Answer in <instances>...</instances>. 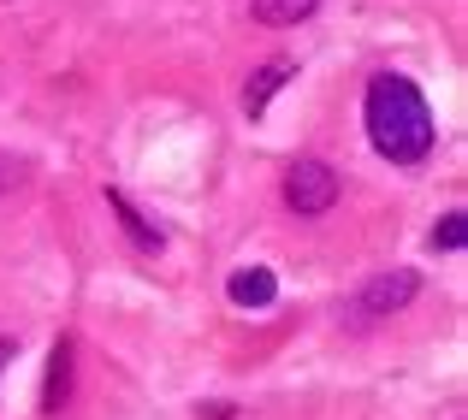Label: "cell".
Listing matches in <instances>:
<instances>
[{
    "label": "cell",
    "mask_w": 468,
    "mask_h": 420,
    "mask_svg": "<svg viewBox=\"0 0 468 420\" xmlns=\"http://www.w3.org/2000/svg\"><path fill=\"white\" fill-rule=\"evenodd\" d=\"M362 119H367V142H374L391 166H421V160L433 154V107H427V95L415 89L403 71L367 78Z\"/></svg>",
    "instance_id": "cell-1"
},
{
    "label": "cell",
    "mask_w": 468,
    "mask_h": 420,
    "mask_svg": "<svg viewBox=\"0 0 468 420\" xmlns=\"http://www.w3.org/2000/svg\"><path fill=\"white\" fill-rule=\"evenodd\" d=\"M415 290H421V278H415L410 267L374 273L350 302H344V326H374V320H386V314H403V308L415 302Z\"/></svg>",
    "instance_id": "cell-2"
},
{
    "label": "cell",
    "mask_w": 468,
    "mask_h": 420,
    "mask_svg": "<svg viewBox=\"0 0 468 420\" xmlns=\"http://www.w3.org/2000/svg\"><path fill=\"white\" fill-rule=\"evenodd\" d=\"M285 202H291V214L320 219L338 202V172H332L326 160H297V166L285 172Z\"/></svg>",
    "instance_id": "cell-3"
},
{
    "label": "cell",
    "mask_w": 468,
    "mask_h": 420,
    "mask_svg": "<svg viewBox=\"0 0 468 420\" xmlns=\"http://www.w3.org/2000/svg\"><path fill=\"white\" fill-rule=\"evenodd\" d=\"M107 207L119 214V226H125V237H131L137 255H160V249H166V231H160L149 214H137V207L125 202V190H107Z\"/></svg>",
    "instance_id": "cell-4"
},
{
    "label": "cell",
    "mask_w": 468,
    "mask_h": 420,
    "mask_svg": "<svg viewBox=\"0 0 468 420\" xmlns=\"http://www.w3.org/2000/svg\"><path fill=\"white\" fill-rule=\"evenodd\" d=\"M291 78H297V66H291V59H267V66L255 71L250 83H243V113H250V119H261V113H267V101H273V95L285 89Z\"/></svg>",
    "instance_id": "cell-5"
},
{
    "label": "cell",
    "mask_w": 468,
    "mask_h": 420,
    "mask_svg": "<svg viewBox=\"0 0 468 420\" xmlns=\"http://www.w3.org/2000/svg\"><path fill=\"white\" fill-rule=\"evenodd\" d=\"M226 296H231L238 308H267V302L279 296V278L267 273V267H243V273H231Z\"/></svg>",
    "instance_id": "cell-6"
},
{
    "label": "cell",
    "mask_w": 468,
    "mask_h": 420,
    "mask_svg": "<svg viewBox=\"0 0 468 420\" xmlns=\"http://www.w3.org/2000/svg\"><path fill=\"white\" fill-rule=\"evenodd\" d=\"M71 403V343L59 338L54 343V355H48V385H42V409L48 415H59Z\"/></svg>",
    "instance_id": "cell-7"
},
{
    "label": "cell",
    "mask_w": 468,
    "mask_h": 420,
    "mask_svg": "<svg viewBox=\"0 0 468 420\" xmlns=\"http://www.w3.org/2000/svg\"><path fill=\"white\" fill-rule=\"evenodd\" d=\"M314 12H320V0H255V18L261 24H303Z\"/></svg>",
    "instance_id": "cell-8"
},
{
    "label": "cell",
    "mask_w": 468,
    "mask_h": 420,
    "mask_svg": "<svg viewBox=\"0 0 468 420\" xmlns=\"http://www.w3.org/2000/svg\"><path fill=\"white\" fill-rule=\"evenodd\" d=\"M468 243V214H445L433 226V249H463Z\"/></svg>",
    "instance_id": "cell-9"
},
{
    "label": "cell",
    "mask_w": 468,
    "mask_h": 420,
    "mask_svg": "<svg viewBox=\"0 0 468 420\" xmlns=\"http://www.w3.org/2000/svg\"><path fill=\"white\" fill-rule=\"evenodd\" d=\"M6 362H12V338H0V373H6Z\"/></svg>",
    "instance_id": "cell-10"
}]
</instances>
